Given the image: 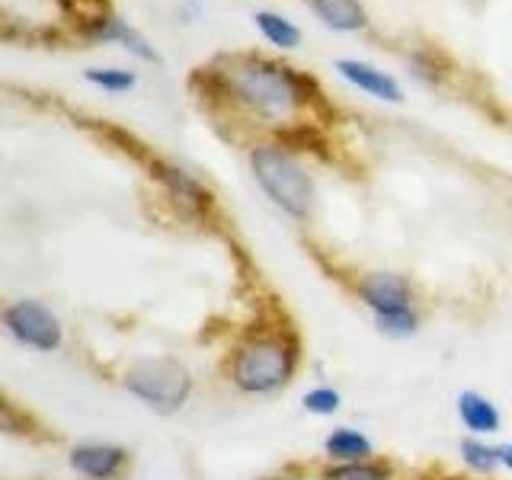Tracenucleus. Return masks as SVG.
Instances as JSON below:
<instances>
[{
    "mask_svg": "<svg viewBox=\"0 0 512 480\" xmlns=\"http://www.w3.org/2000/svg\"><path fill=\"white\" fill-rule=\"evenodd\" d=\"M87 36L96 42H119L125 52H132L141 61H154V64L160 61L154 45L144 39L141 32H135L132 26H128L125 20H119V16H109V13L96 16V20H90V26H87Z\"/></svg>",
    "mask_w": 512,
    "mask_h": 480,
    "instance_id": "9d476101",
    "label": "nucleus"
},
{
    "mask_svg": "<svg viewBox=\"0 0 512 480\" xmlns=\"http://www.w3.org/2000/svg\"><path fill=\"white\" fill-rule=\"evenodd\" d=\"M87 80L96 87L109 90V93H125V90H132L138 84L135 71H122V68H90Z\"/></svg>",
    "mask_w": 512,
    "mask_h": 480,
    "instance_id": "a211bd4d",
    "label": "nucleus"
},
{
    "mask_svg": "<svg viewBox=\"0 0 512 480\" xmlns=\"http://www.w3.org/2000/svg\"><path fill=\"white\" fill-rule=\"evenodd\" d=\"M336 71H340L352 87H359L365 93H372L375 100H388V103H404V90H400V84L384 74L378 68H372V64L365 61H356V58H340L336 61Z\"/></svg>",
    "mask_w": 512,
    "mask_h": 480,
    "instance_id": "1a4fd4ad",
    "label": "nucleus"
},
{
    "mask_svg": "<svg viewBox=\"0 0 512 480\" xmlns=\"http://www.w3.org/2000/svg\"><path fill=\"white\" fill-rule=\"evenodd\" d=\"M311 10L336 32H359L368 23V13L359 0H308Z\"/></svg>",
    "mask_w": 512,
    "mask_h": 480,
    "instance_id": "ddd939ff",
    "label": "nucleus"
},
{
    "mask_svg": "<svg viewBox=\"0 0 512 480\" xmlns=\"http://www.w3.org/2000/svg\"><path fill=\"white\" fill-rule=\"evenodd\" d=\"M500 461H503V468L512 471V445H500Z\"/></svg>",
    "mask_w": 512,
    "mask_h": 480,
    "instance_id": "aec40b11",
    "label": "nucleus"
},
{
    "mask_svg": "<svg viewBox=\"0 0 512 480\" xmlns=\"http://www.w3.org/2000/svg\"><path fill=\"white\" fill-rule=\"evenodd\" d=\"M68 461L87 480H116L119 471L125 468L128 452L122 445H109V442H84L71 448Z\"/></svg>",
    "mask_w": 512,
    "mask_h": 480,
    "instance_id": "0eeeda50",
    "label": "nucleus"
},
{
    "mask_svg": "<svg viewBox=\"0 0 512 480\" xmlns=\"http://www.w3.org/2000/svg\"><path fill=\"white\" fill-rule=\"evenodd\" d=\"M356 295L372 308V314L413 308V288L397 272H368L356 282Z\"/></svg>",
    "mask_w": 512,
    "mask_h": 480,
    "instance_id": "423d86ee",
    "label": "nucleus"
},
{
    "mask_svg": "<svg viewBox=\"0 0 512 480\" xmlns=\"http://www.w3.org/2000/svg\"><path fill=\"white\" fill-rule=\"evenodd\" d=\"M151 173L160 180L170 196L180 202V208H186L189 215H205L208 208H212V192H208L196 176L186 173L183 167L176 164H167V160H154L151 164Z\"/></svg>",
    "mask_w": 512,
    "mask_h": 480,
    "instance_id": "6e6552de",
    "label": "nucleus"
},
{
    "mask_svg": "<svg viewBox=\"0 0 512 480\" xmlns=\"http://www.w3.org/2000/svg\"><path fill=\"white\" fill-rule=\"evenodd\" d=\"M125 391L135 394L154 413H176L192 394V375L176 359L138 362L125 372Z\"/></svg>",
    "mask_w": 512,
    "mask_h": 480,
    "instance_id": "20e7f679",
    "label": "nucleus"
},
{
    "mask_svg": "<svg viewBox=\"0 0 512 480\" xmlns=\"http://www.w3.org/2000/svg\"><path fill=\"white\" fill-rule=\"evenodd\" d=\"M340 391H333V388H314L304 394V410L314 413V416H330L340 410Z\"/></svg>",
    "mask_w": 512,
    "mask_h": 480,
    "instance_id": "6ab92c4d",
    "label": "nucleus"
},
{
    "mask_svg": "<svg viewBox=\"0 0 512 480\" xmlns=\"http://www.w3.org/2000/svg\"><path fill=\"white\" fill-rule=\"evenodd\" d=\"M461 455H464V464H468V468L477 471V474H493L496 468H503L500 445H487L480 439H464L461 442Z\"/></svg>",
    "mask_w": 512,
    "mask_h": 480,
    "instance_id": "2eb2a0df",
    "label": "nucleus"
},
{
    "mask_svg": "<svg viewBox=\"0 0 512 480\" xmlns=\"http://www.w3.org/2000/svg\"><path fill=\"white\" fill-rule=\"evenodd\" d=\"M324 452H327L330 461H340V464H349V461H372L375 445H372V439L365 436V432L340 426V429H333L330 436L324 439Z\"/></svg>",
    "mask_w": 512,
    "mask_h": 480,
    "instance_id": "f8f14e48",
    "label": "nucleus"
},
{
    "mask_svg": "<svg viewBox=\"0 0 512 480\" xmlns=\"http://www.w3.org/2000/svg\"><path fill=\"white\" fill-rule=\"evenodd\" d=\"M250 167L256 183L263 186L266 196L276 202L285 215L292 218H308L311 202H314V183L308 170L288 154L279 144H260L250 154Z\"/></svg>",
    "mask_w": 512,
    "mask_h": 480,
    "instance_id": "7ed1b4c3",
    "label": "nucleus"
},
{
    "mask_svg": "<svg viewBox=\"0 0 512 480\" xmlns=\"http://www.w3.org/2000/svg\"><path fill=\"white\" fill-rule=\"evenodd\" d=\"M298 368V343L285 333L253 336L234 352L231 381L244 394H269L292 381Z\"/></svg>",
    "mask_w": 512,
    "mask_h": 480,
    "instance_id": "f03ea898",
    "label": "nucleus"
},
{
    "mask_svg": "<svg viewBox=\"0 0 512 480\" xmlns=\"http://www.w3.org/2000/svg\"><path fill=\"white\" fill-rule=\"evenodd\" d=\"M4 327L16 343L29 349L52 352L61 346V320L45 308L42 301H13L4 308Z\"/></svg>",
    "mask_w": 512,
    "mask_h": 480,
    "instance_id": "39448f33",
    "label": "nucleus"
},
{
    "mask_svg": "<svg viewBox=\"0 0 512 480\" xmlns=\"http://www.w3.org/2000/svg\"><path fill=\"white\" fill-rule=\"evenodd\" d=\"M221 90L244 103L256 116L266 119H285L308 103L311 80L295 74L288 64L256 58V55H237L228 61V68L218 71Z\"/></svg>",
    "mask_w": 512,
    "mask_h": 480,
    "instance_id": "f257e3e1",
    "label": "nucleus"
},
{
    "mask_svg": "<svg viewBox=\"0 0 512 480\" xmlns=\"http://www.w3.org/2000/svg\"><path fill=\"white\" fill-rule=\"evenodd\" d=\"M375 324L384 336H397V340H404V336H413L416 327H420V317H416L413 308H404V311H384V314H375Z\"/></svg>",
    "mask_w": 512,
    "mask_h": 480,
    "instance_id": "dca6fc26",
    "label": "nucleus"
},
{
    "mask_svg": "<svg viewBox=\"0 0 512 480\" xmlns=\"http://www.w3.org/2000/svg\"><path fill=\"white\" fill-rule=\"evenodd\" d=\"M263 480H292V477H263Z\"/></svg>",
    "mask_w": 512,
    "mask_h": 480,
    "instance_id": "412c9836",
    "label": "nucleus"
},
{
    "mask_svg": "<svg viewBox=\"0 0 512 480\" xmlns=\"http://www.w3.org/2000/svg\"><path fill=\"white\" fill-rule=\"evenodd\" d=\"M327 480H388V468H381L375 461H349V464H336L324 474Z\"/></svg>",
    "mask_w": 512,
    "mask_h": 480,
    "instance_id": "f3484780",
    "label": "nucleus"
},
{
    "mask_svg": "<svg viewBox=\"0 0 512 480\" xmlns=\"http://www.w3.org/2000/svg\"><path fill=\"white\" fill-rule=\"evenodd\" d=\"M253 23L272 45H279V48H298V42H301V29L279 13L260 10V13H253Z\"/></svg>",
    "mask_w": 512,
    "mask_h": 480,
    "instance_id": "4468645a",
    "label": "nucleus"
},
{
    "mask_svg": "<svg viewBox=\"0 0 512 480\" xmlns=\"http://www.w3.org/2000/svg\"><path fill=\"white\" fill-rule=\"evenodd\" d=\"M458 416L471 436H493V432H500V423H503L493 400L477 391L458 394Z\"/></svg>",
    "mask_w": 512,
    "mask_h": 480,
    "instance_id": "9b49d317",
    "label": "nucleus"
}]
</instances>
